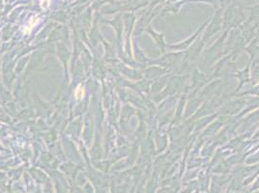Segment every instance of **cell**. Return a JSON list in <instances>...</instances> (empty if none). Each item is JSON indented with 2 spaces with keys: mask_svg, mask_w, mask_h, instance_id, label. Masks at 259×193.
<instances>
[{
  "mask_svg": "<svg viewBox=\"0 0 259 193\" xmlns=\"http://www.w3.org/2000/svg\"><path fill=\"white\" fill-rule=\"evenodd\" d=\"M74 95H76V97H77V100H81V98H82V97L84 96V90H83V88H82L81 86H78V87L76 89Z\"/></svg>",
  "mask_w": 259,
  "mask_h": 193,
  "instance_id": "obj_2",
  "label": "cell"
},
{
  "mask_svg": "<svg viewBox=\"0 0 259 193\" xmlns=\"http://www.w3.org/2000/svg\"><path fill=\"white\" fill-rule=\"evenodd\" d=\"M41 3H42V6H43L44 8H48L49 3H50V0H42Z\"/></svg>",
  "mask_w": 259,
  "mask_h": 193,
  "instance_id": "obj_3",
  "label": "cell"
},
{
  "mask_svg": "<svg viewBox=\"0 0 259 193\" xmlns=\"http://www.w3.org/2000/svg\"><path fill=\"white\" fill-rule=\"evenodd\" d=\"M38 20H39V18L37 17H32L31 20H30V21H29V23H28V25L25 27L24 33H26V34H27V33H30L31 30H32V28L37 24V22H38Z\"/></svg>",
  "mask_w": 259,
  "mask_h": 193,
  "instance_id": "obj_1",
  "label": "cell"
}]
</instances>
